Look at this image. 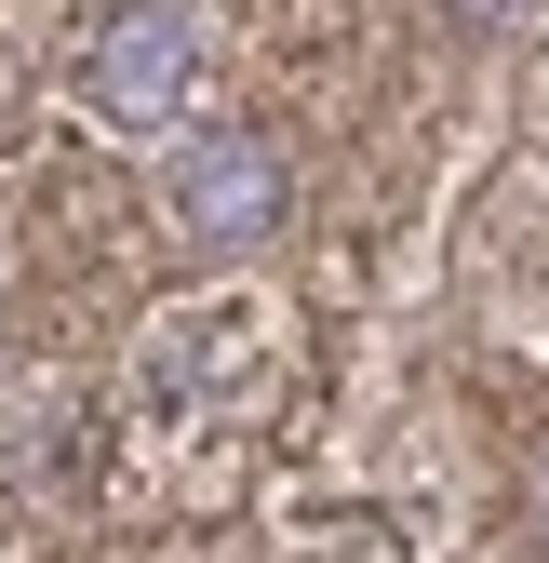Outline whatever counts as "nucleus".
<instances>
[{
	"label": "nucleus",
	"mask_w": 549,
	"mask_h": 563,
	"mask_svg": "<svg viewBox=\"0 0 549 563\" xmlns=\"http://www.w3.org/2000/svg\"><path fill=\"white\" fill-rule=\"evenodd\" d=\"M201 81H215V41H201L188 0H134V14H108L94 54H81V108L121 121V134H175L201 108Z\"/></svg>",
	"instance_id": "f257e3e1"
},
{
	"label": "nucleus",
	"mask_w": 549,
	"mask_h": 563,
	"mask_svg": "<svg viewBox=\"0 0 549 563\" xmlns=\"http://www.w3.org/2000/svg\"><path fill=\"white\" fill-rule=\"evenodd\" d=\"M161 216L215 255V242H268L295 216V162L268 148L255 121H201V134H175V162H161Z\"/></svg>",
	"instance_id": "f03ea898"
},
{
	"label": "nucleus",
	"mask_w": 549,
	"mask_h": 563,
	"mask_svg": "<svg viewBox=\"0 0 549 563\" xmlns=\"http://www.w3.org/2000/svg\"><path fill=\"white\" fill-rule=\"evenodd\" d=\"M442 14H456V27H496V14H523V0H442Z\"/></svg>",
	"instance_id": "7ed1b4c3"
}]
</instances>
